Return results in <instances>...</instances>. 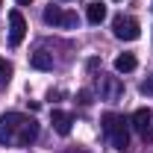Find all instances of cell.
I'll return each instance as SVG.
<instances>
[{"label":"cell","mask_w":153,"mask_h":153,"mask_svg":"<svg viewBox=\"0 0 153 153\" xmlns=\"http://www.w3.org/2000/svg\"><path fill=\"white\" fill-rule=\"evenodd\" d=\"M38 138V124L21 112L0 115V147H30Z\"/></svg>","instance_id":"1"},{"label":"cell","mask_w":153,"mask_h":153,"mask_svg":"<svg viewBox=\"0 0 153 153\" xmlns=\"http://www.w3.org/2000/svg\"><path fill=\"white\" fill-rule=\"evenodd\" d=\"M103 133L109 135V141H112V147L115 150H127L130 147V133H127V121L121 118V115H115V112H106L103 115Z\"/></svg>","instance_id":"2"},{"label":"cell","mask_w":153,"mask_h":153,"mask_svg":"<svg viewBox=\"0 0 153 153\" xmlns=\"http://www.w3.org/2000/svg\"><path fill=\"white\" fill-rule=\"evenodd\" d=\"M112 33H115V38H121V41H135V38H138V21L118 15V18L112 21Z\"/></svg>","instance_id":"3"},{"label":"cell","mask_w":153,"mask_h":153,"mask_svg":"<svg viewBox=\"0 0 153 153\" xmlns=\"http://www.w3.org/2000/svg\"><path fill=\"white\" fill-rule=\"evenodd\" d=\"M24 36H27V21H24V15H21L18 9H12L9 12V44L18 47L21 41H24Z\"/></svg>","instance_id":"4"},{"label":"cell","mask_w":153,"mask_h":153,"mask_svg":"<svg viewBox=\"0 0 153 153\" xmlns=\"http://www.w3.org/2000/svg\"><path fill=\"white\" fill-rule=\"evenodd\" d=\"M133 130L138 135H144V138H150V133H153V112L147 109V106H141V109H135L133 112Z\"/></svg>","instance_id":"5"},{"label":"cell","mask_w":153,"mask_h":153,"mask_svg":"<svg viewBox=\"0 0 153 153\" xmlns=\"http://www.w3.org/2000/svg\"><path fill=\"white\" fill-rule=\"evenodd\" d=\"M44 21L53 27H76V15L74 12H62L59 6H47L44 9Z\"/></svg>","instance_id":"6"},{"label":"cell","mask_w":153,"mask_h":153,"mask_svg":"<svg viewBox=\"0 0 153 153\" xmlns=\"http://www.w3.org/2000/svg\"><path fill=\"white\" fill-rule=\"evenodd\" d=\"M121 94H124V82H121L118 76L100 74V97H103V100H118Z\"/></svg>","instance_id":"7"},{"label":"cell","mask_w":153,"mask_h":153,"mask_svg":"<svg viewBox=\"0 0 153 153\" xmlns=\"http://www.w3.org/2000/svg\"><path fill=\"white\" fill-rule=\"evenodd\" d=\"M50 124H53V130H56L59 135H68L71 127H74V115L62 112V109H53V112H50Z\"/></svg>","instance_id":"8"},{"label":"cell","mask_w":153,"mask_h":153,"mask_svg":"<svg viewBox=\"0 0 153 153\" xmlns=\"http://www.w3.org/2000/svg\"><path fill=\"white\" fill-rule=\"evenodd\" d=\"M135 65H138V62H135L133 53H121V56L115 59V71H118V74H130V71H135Z\"/></svg>","instance_id":"9"},{"label":"cell","mask_w":153,"mask_h":153,"mask_svg":"<svg viewBox=\"0 0 153 153\" xmlns=\"http://www.w3.org/2000/svg\"><path fill=\"white\" fill-rule=\"evenodd\" d=\"M30 62H33V68H36V71H50V68H53V56H50V53H44V50L33 53Z\"/></svg>","instance_id":"10"},{"label":"cell","mask_w":153,"mask_h":153,"mask_svg":"<svg viewBox=\"0 0 153 153\" xmlns=\"http://www.w3.org/2000/svg\"><path fill=\"white\" fill-rule=\"evenodd\" d=\"M85 18L91 21V24H103V18H106V6H103V3H88Z\"/></svg>","instance_id":"11"},{"label":"cell","mask_w":153,"mask_h":153,"mask_svg":"<svg viewBox=\"0 0 153 153\" xmlns=\"http://www.w3.org/2000/svg\"><path fill=\"white\" fill-rule=\"evenodd\" d=\"M9 79H12V62H6V59H0V91L9 85Z\"/></svg>","instance_id":"12"},{"label":"cell","mask_w":153,"mask_h":153,"mask_svg":"<svg viewBox=\"0 0 153 153\" xmlns=\"http://www.w3.org/2000/svg\"><path fill=\"white\" fill-rule=\"evenodd\" d=\"M138 91H141V94H153V76H147V79L138 85Z\"/></svg>","instance_id":"13"},{"label":"cell","mask_w":153,"mask_h":153,"mask_svg":"<svg viewBox=\"0 0 153 153\" xmlns=\"http://www.w3.org/2000/svg\"><path fill=\"white\" fill-rule=\"evenodd\" d=\"M76 100H79L82 106H88V103H91V91H88V88H82V91L76 94Z\"/></svg>","instance_id":"14"},{"label":"cell","mask_w":153,"mask_h":153,"mask_svg":"<svg viewBox=\"0 0 153 153\" xmlns=\"http://www.w3.org/2000/svg\"><path fill=\"white\" fill-rule=\"evenodd\" d=\"M30 3H33V0H18V6H30Z\"/></svg>","instance_id":"15"},{"label":"cell","mask_w":153,"mask_h":153,"mask_svg":"<svg viewBox=\"0 0 153 153\" xmlns=\"http://www.w3.org/2000/svg\"><path fill=\"white\" fill-rule=\"evenodd\" d=\"M76 153H88V150H76Z\"/></svg>","instance_id":"16"},{"label":"cell","mask_w":153,"mask_h":153,"mask_svg":"<svg viewBox=\"0 0 153 153\" xmlns=\"http://www.w3.org/2000/svg\"><path fill=\"white\" fill-rule=\"evenodd\" d=\"M0 6H3V0H0Z\"/></svg>","instance_id":"17"}]
</instances>
